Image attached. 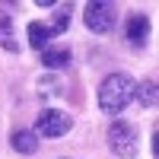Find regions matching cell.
Returning <instances> with one entry per match:
<instances>
[{"instance_id": "6", "label": "cell", "mask_w": 159, "mask_h": 159, "mask_svg": "<svg viewBox=\"0 0 159 159\" xmlns=\"http://www.w3.org/2000/svg\"><path fill=\"white\" fill-rule=\"evenodd\" d=\"M42 64L48 70H61L70 64V48H45L42 51Z\"/></svg>"}, {"instance_id": "2", "label": "cell", "mask_w": 159, "mask_h": 159, "mask_svg": "<svg viewBox=\"0 0 159 159\" xmlns=\"http://www.w3.org/2000/svg\"><path fill=\"white\" fill-rule=\"evenodd\" d=\"M108 150L118 156V159H130V156H137V130L130 121H111L108 124Z\"/></svg>"}, {"instance_id": "1", "label": "cell", "mask_w": 159, "mask_h": 159, "mask_svg": "<svg viewBox=\"0 0 159 159\" xmlns=\"http://www.w3.org/2000/svg\"><path fill=\"white\" fill-rule=\"evenodd\" d=\"M134 80L127 73H108L99 86V108L102 115H121L134 102Z\"/></svg>"}, {"instance_id": "9", "label": "cell", "mask_w": 159, "mask_h": 159, "mask_svg": "<svg viewBox=\"0 0 159 159\" xmlns=\"http://www.w3.org/2000/svg\"><path fill=\"white\" fill-rule=\"evenodd\" d=\"M134 99L143 105V108H153L156 105V83L153 80H143L140 86H134Z\"/></svg>"}, {"instance_id": "5", "label": "cell", "mask_w": 159, "mask_h": 159, "mask_svg": "<svg viewBox=\"0 0 159 159\" xmlns=\"http://www.w3.org/2000/svg\"><path fill=\"white\" fill-rule=\"evenodd\" d=\"M124 32L130 38V45H147V35H150V19L143 16V13H134V16L127 19Z\"/></svg>"}, {"instance_id": "8", "label": "cell", "mask_w": 159, "mask_h": 159, "mask_svg": "<svg viewBox=\"0 0 159 159\" xmlns=\"http://www.w3.org/2000/svg\"><path fill=\"white\" fill-rule=\"evenodd\" d=\"M25 35H29V45H32V48H38V51H45V48H48V38H51L48 25H42V22H29Z\"/></svg>"}, {"instance_id": "12", "label": "cell", "mask_w": 159, "mask_h": 159, "mask_svg": "<svg viewBox=\"0 0 159 159\" xmlns=\"http://www.w3.org/2000/svg\"><path fill=\"white\" fill-rule=\"evenodd\" d=\"M57 86H61L57 80H48V83H45V80H42V89H38V92H42V96H57V92H61Z\"/></svg>"}, {"instance_id": "3", "label": "cell", "mask_w": 159, "mask_h": 159, "mask_svg": "<svg viewBox=\"0 0 159 159\" xmlns=\"http://www.w3.org/2000/svg\"><path fill=\"white\" fill-rule=\"evenodd\" d=\"M83 19H86V29H89V32H96V35L111 32V25H115V3H108V0L86 3Z\"/></svg>"}, {"instance_id": "7", "label": "cell", "mask_w": 159, "mask_h": 159, "mask_svg": "<svg viewBox=\"0 0 159 159\" xmlns=\"http://www.w3.org/2000/svg\"><path fill=\"white\" fill-rule=\"evenodd\" d=\"M10 140H13V150H16V153H22V156H32V153L38 150V140H35V134H32V130H16V134H13Z\"/></svg>"}, {"instance_id": "11", "label": "cell", "mask_w": 159, "mask_h": 159, "mask_svg": "<svg viewBox=\"0 0 159 159\" xmlns=\"http://www.w3.org/2000/svg\"><path fill=\"white\" fill-rule=\"evenodd\" d=\"M67 25H70V7L61 3L57 13H54V22L48 25V32H51V35H61V32H67Z\"/></svg>"}, {"instance_id": "10", "label": "cell", "mask_w": 159, "mask_h": 159, "mask_svg": "<svg viewBox=\"0 0 159 159\" xmlns=\"http://www.w3.org/2000/svg\"><path fill=\"white\" fill-rule=\"evenodd\" d=\"M0 45H3L7 51H19V45L13 42V19L3 10H0Z\"/></svg>"}, {"instance_id": "4", "label": "cell", "mask_w": 159, "mask_h": 159, "mask_svg": "<svg viewBox=\"0 0 159 159\" xmlns=\"http://www.w3.org/2000/svg\"><path fill=\"white\" fill-rule=\"evenodd\" d=\"M70 127H73L70 115L61 111V108H45L42 115H38V121H35V130L45 134V137H64Z\"/></svg>"}]
</instances>
